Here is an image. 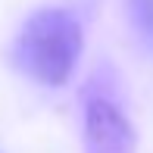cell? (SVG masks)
<instances>
[{
    "label": "cell",
    "instance_id": "6da1fadb",
    "mask_svg": "<svg viewBox=\"0 0 153 153\" xmlns=\"http://www.w3.org/2000/svg\"><path fill=\"white\" fill-rule=\"evenodd\" d=\"M81 56V25L62 6L34 10L13 41V62L41 85H66Z\"/></svg>",
    "mask_w": 153,
    "mask_h": 153
},
{
    "label": "cell",
    "instance_id": "7a4b0ae2",
    "mask_svg": "<svg viewBox=\"0 0 153 153\" xmlns=\"http://www.w3.org/2000/svg\"><path fill=\"white\" fill-rule=\"evenodd\" d=\"M85 119H81V141L85 153H137V134L128 113L116 103L106 81L94 75L81 97Z\"/></svg>",
    "mask_w": 153,
    "mask_h": 153
},
{
    "label": "cell",
    "instance_id": "3957f363",
    "mask_svg": "<svg viewBox=\"0 0 153 153\" xmlns=\"http://www.w3.org/2000/svg\"><path fill=\"white\" fill-rule=\"evenodd\" d=\"M125 13L137 41L153 53V0H125Z\"/></svg>",
    "mask_w": 153,
    "mask_h": 153
}]
</instances>
